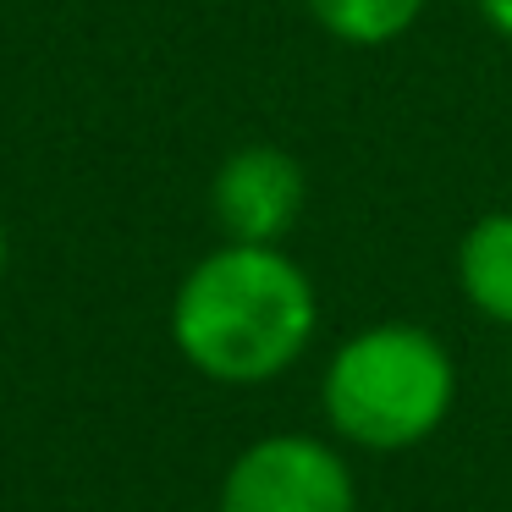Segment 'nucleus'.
Returning a JSON list of instances; mask_svg holds the SVG:
<instances>
[{
	"instance_id": "1",
	"label": "nucleus",
	"mask_w": 512,
	"mask_h": 512,
	"mask_svg": "<svg viewBox=\"0 0 512 512\" xmlns=\"http://www.w3.org/2000/svg\"><path fill=\"white\" fill-rule=\"evenodd\" d=\"M320 325L314 281L281 243H221L182 276L171 342L221 386H259L303 358Z\"/></svg>"
},
{
	"instance_id": "2",
	"label": "nucleus",
	"mask_w": 512,
	"mask_h": 512,
	"mask_svg": "<svg viewBox=\"0 0 512 512\" xmlns=\"http://www.w3.org/2000/svg\"><path fill=\"white\" fill-rule=\"evenodd\" d=\"M457 364L424 325L386 320L347 336L320 380L331 430L369 452H408L446 424Z\"/></svg>"
},
{
	"instance_id": "3",
	"label": "nucleus",
	"mask_w": 512,
	"mask_h": 512,
	"mask_svg": "<svg viewBox=\"0 0 512 512\" xmlns=\"http://www.w3.org/2000/svg\"><path fill=\"white\" fill-rule=\"evenodd\" d=\"M221 512H358L353 468L320 435H265L232 457Z\"/></svg>"
},
{
	"instance_id": "4",
	"label": "nucleus",
	"mask_w": 512,
	"mask_h": 512,
	"mask_svg": "<svg viewBox=\"0 0 512 512\" xmlns=\"http://www.w3.org/2000/svg\"><path fill=\"white\" fill-rule=\"evenodd\" d=\"M210 210L226 243H281L303 215L298 160L276 144L232 149L210 182Z\"/></svg>"
},
{
	"instance_id": "5",
	"label": "nucleus",
	"mask_w": 512,
	"mask_h": 512,
	"mask_svg": "<svg viewBox=\"0 0 512 512\" xmlns=\"http://www.w3.org/2000/svg\"><path fill=\"white\" fill-rule=\"evenodd\" d=\"M457 287L485 320L512 325V210L479 215L457 243Z\"/></svg>"
},
{
	"instance_id": "6",
	"label": "nucleus",
	"mask_w": 512,
	"mask_h": 512,
	"mask_svg": "<svg viewBox=\"0 0 512 512\" xmlns=\"http://www.w3.org/2000/svg\"><path fill=\"white\" fill-rule=\"evenodd\" d=\"M342 45H391L424 17V0H303Z\"/></svg>"
},
{
	"instance_id": "7",
	"label": "nucleus",
	"mask_w": 512,
	"mask_h": 512,
	"mask_svg": "<svg viewBox=\"0 0 512 512\" xmlns=\"http://www.w3.org/2000/svg\"><path fill=\"white\" fill-rule=\"evenodd\" d=\"M479 17H485L501 39H512V0H479Z\"/></svg>"
},
{
	"instance_id": "8",
	"label": "nucleus",
	"mask_w": 512,
	"mask_h": 512,
	"mask_svg": "<svg viewBox=\"0 0 512 512\" xmlns=\"http://www.w3.org/2000/svg\"><path fill=\"white\" fill-rule=\"evenodd\" d=\"M0 276H6V221H0Z\"/></svg>"
}]
</instances>
